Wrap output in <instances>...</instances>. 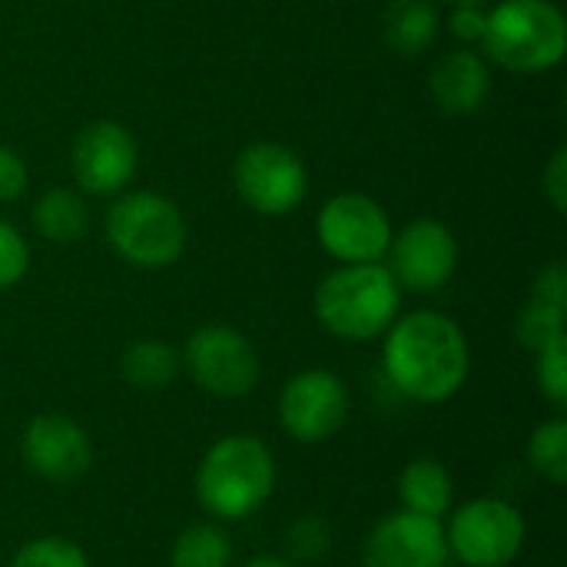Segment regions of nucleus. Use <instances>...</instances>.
<instances>
[{
  "mask_svg": "<svg viewBox=\"0 0 567 567\" xmlns=\"http://www.w3.org/2000/svg\"><path fill=\"white\" fill-rule=\"evenodd\" d=\"M382 372L399 395L419 405H442L468 382V336L452 316L435 309L399 316L382 336Z\"/></svg>",
  "mask_w": 567,
  "mask_h": 567,
  "instance_id": "1",
  "label": "nucleus"
},
{
  "mask_svg": "<svg viewBox=\"0 0 567 567\" xmlns=\"http://www.w3.org/2000/svg\"><path fill=\"white\" fill-rule=\"evenodd\" d=\"M279 468L272 449L246 432L213 442L196 468V498L216 522L252 518L276 492Z\"/></svg>",
  "mask_w": 567,
  "mask_h": 567,
  "instance_id": "2",
  "label": "nucleus"
},
{
  "mask_svg": "<svg viewBox=\"0 0 567 567\" xmlns=\"http://www.w3.org/2000/svg\"><path fill=\"white\" fill-rule=\"evenodd\" d=\"M402 289L385 262L336 266L316 286L319 326L342 342H372L402 316Z\"/></svg>",
  "mask_w": 567,
  "mask_h": 567,
  "instance_id": "3",
  "label": "nucleus"
},
{
  "mask_svg": "<svg viewBox=\"0 0 567 567\" xmlns=\"http://www.w3.org/2000/svg\"><path fill=\"white\" fill-rule=\"evenodd\" d=\"M485 60L512 73L555 70L567 53V20L555 0H495L482 40Z\"/></svg>",
  "mask_w": 567,
  "mask_h": 567,
  "instance_id": "4",
  "label": "nucleus"
},
{
  "mask_svg": "<svg viewBox=\"0 0 567 567\" xmlns=\"http://www.w3.org/2000/svg\"><path fill=\"white\" fill-rule=\"evenodd\" d=\"M103 233L110 249L133 269H169L179 262L186 252V219L179 206L159 193L150 189H133L113 196L106 216H103Z\"/></svg>",
  "mask_w": 567,
  "mask_h": 567,
  "instance_id": "5",
  "label": "nucleus"
},
{
  "mask_svg": "<svg viewBox=\"0 0 567 567\" xmlns=\"http://www.w3.org/2000/svg\"><path fill=\"white\" fill-rule=\"evenodd\" d=\"M445 542L458 567H508L525 551L528 522L505 498H472L449 512Z\"/></svg>",
  "mask_w": 567,
  "mask_h": 567,
  "instance_id": "6",
  "label": "nucleus"
},
{
  "mask_svg": "<svg viewBox=\"0 0 567 567\" xmlns=\"http://www.w3.org/2000/svg\"><path fill=\"white\" fill-rule=\"evenodd\" d=\"M183 372L213 399H243L259 385L262 362L249 336L233 326L209 322L189 332L179 349Z\"/></svg>",
  "mask_w": 567,
  "mask_h": 567,
  "instance_id": "7",
  "label": "nucleus"
},
{
  "mask_svg": "<svg viewBox=\"0 0 567 567\" xmlns=\"http://www.w3.org/2000/svg\"><path fill=\"white\" fill-rule=\"evenodd\" d=\"M233 186L243 206L259 216H289L309 193V169L302 156L282 143L262 140L246 146L233 166Z\"/></svg>",
  "mask_w": 567,
  "mask_h": 567,
  "instance_id": "8",
  "label": "nucleus"
},
{
  "mask_svg": "<svg viewBox=\"0 0 567 567\" xmlns=\"http://www.w3.org/2000/svg\"><path fill=\"white\" fill-rule=\"evenodd\" d=\"M392 219L365 193H339L316 216V239L339 266L382 262L392 243Z\"/></svg>",
  "mask_w": 567,
  "mask_h": 567,
  "instance_id": "9",
  "label": "nucleus"
},
{
  "mask_svg": "<svg viewBox=\"0 0 567 567\" xmlns=\"http://www.w3.org/2000/svg\"><path fill=\"white\" fill-rule=\"evenodd\" d=\"M382 262L389 266L402 292L429 296L452 282L458 269V239L442 219L419 216L399 233H392Z\"/></svg>",
  "mask_w": 567,
  "mask_h": 567,
  "instance_id": "10",
  "label": "nucleus"
},
{
  "mask_svg": "<svg viewBox=\"0 0 567 567\" xmlns=\"http://www.w3.org/2000/svg\"><path fill=\"white\" fill-rule=\"evenodd\" d=\"M349 389L329 369H302L279 392V422L299 445H322L349 422Z\"/></svg>",
  "mask_w": 567,
  "mask_h": 567,
  "instance_id": "11",
  "label": "nucleus"
},
{
  "mask_svg": "<svg viewBox=\"0 0 567 567\" xmlns=\"http://www.w3.org/2000/svg\"><path fill=\"white\" fill-rule=\"evenodd\" d=\"M70 166L83 196H120L140 169L136 136L116 120H96L76 133Z\"/></svg>",
  "mask_w": 567,
  "mask_h": 567,
  "instance_id": "12",
  "label": "nucleus"
},
{
  "mask_svg": "<svg viewBox=\"0 0 567 567\" xmlns=\"http://www.w3.org/2000/svg\"><path fill=\"white\" fill-rule=\"evenodd\" d=\"M20 458L37 478L53 485H73L93 468L96 452L90 432L76 419L63 412H40L23 425Z\"/></svg>",
  "mask_w": 567,
  "mask_h": 567,
  "instance_id": "13",
  "label": "nucleus"
},
{
  "mask_svg": "<svg viewBox=\"0 0 567 567\" xmlns=\"http://www.w3.org/2000/svg\"><path fill=\"white\" fill-rule=\"evenodd\" d=\"M445 525L415 512H392L372 525L362 545V567H449Z\"/></svg>",
  "mask_w": 567,
  "mask_h": 567,
  "instance_id": "14",
  "label": "nucleus"
},
{
  "mask_svg": "<svg viewBox=\"0 0 567 567\" xmlns=\"http://www.w3.org/2000/svg\"><path fill=\"white\" fill-rule=\"evenodd\" d=\"M429 90L435 103L452 116H472L485 106L492 93V66L482 50L458 47L435 60L429 73Z\"/></svg>",
  "mask_w": 567,
  "mask_h": 567,
  "instance_id": "15",
  "label": "nucleus"
},
{
  "mask_svg": "<svg viewBox=\"0 0 567 567\" xmlns=\"http://www.w3.org/2000/svg\"><path fill=\"white\" fill-rule=\"evenodd\" d=\"M399 508L425 515V518H449L455 508V482L452 472L439 458H415L399 472Z\"/></svg>",
  "mask_w": 567,
  "mask_h": 567,
  "instance_id": "16",
  "label": "nucleus"
},
{
  "mask_svg": "<svg viewBox=\"0 0 567 567\" xmlns=\"http://www.w3.org/2000/svg\"><path fill=\"white\" fill-rule=\"evenodd\" d=\"M30 223L40 239L70 246L80 243L90 229V206L86 196L73 186H50L47 193L37 196L30 209Z\"/></svg>",
  "mask_w": 567,
  "mask_h": 567,
  "instance_id": "17",
  "label": "nucleus"
},
{
  "mask_svg": "<svg viewBox=\"0 0 567 567\" xmlns=\"http://www.w3.org/2000/svg\"><path fill=\"white\" fill-rule=\"evenodd\" d=\"M442 30L435 0H392L385 10V43L399 56H422Z\"/></svg>",
  "mask_w": 567,
  "mask_h": 567,
  "instance_id": "18",
  "label": "nucleus"
},
{
  "mask_svg": "<svg viewBox=\"0 0 567 567\" xmlns=\"http://www.w3.org/2000/svg\"><path fill=\"white\" fill-rule=\"evenodd\" d=\"M183 372L179 349L163 339H133L120 355V375L140 392H159Z\"/></svg>",
  "mask_w": 567,
  "mask_h": 567,
  "instance_id": "19",
  "label": "nucleus"
},
{
  "mask_svg": "<svg viewBox=\"0 0 567 567\" xmlns=\"http://www.w3.org/2000/svg\"><path fill=\"white\" fill-rule=\"evenodd\" d=\"M169 567H233V538L223 522L186 525L169 548Z\"/></svg>",
  "mask_w": 567,
  "mask_h": 567,
  "instance_id": "20",
  "label": "nucleus"
},
{
  "mask_svg": "<svg viewBox=\"0 0 567 567\" xmlns=\"http://www.w3.org/2000/svg\"><path fill=\"white\" fill-rule=\"evenodd\" d=\"M528 465L535 475H542L545 482H551L555 488H561L567 482V422L561 415L542 422L532 429L528 435Z\"/></svg>",
  "mask_w": 567,
  "mask_h": 567,
  "instance_id": "21",
  "label": "nucleus"
},
{
  "mask_svg": "<svg viewBox=\"0 0 567 567\" xmlns=\"http://www.w3.org/2000/svg\"><path fill=\"white\" fill-rule=\"evenodd\" d=\"M567 336V309L558 306H548V302H538V299H528L525 309L518 312L515 319V339L535 355L542 352L545 346L558 342Z\"/></svg>",
  "mask_w": 567,
  "mask_h": 567,
  "instance_id": "22",
  "label": "nucleus"
},
{
  "mask_svg": "<svg viewBox=\"0 0 567 567\" xmlns=\"http://www.w3.org/2000/svg\"><path fill=\"white\" fill-rule=\"evenodd\" d=\"M7 567H93L86 551L63 535H40L23 542Z\"/></svg>",
  "mask_w": 567,
  "mask_h": 567,
  "instance_id": "23",
  "label": "nucleus"
},
{
  "mask_svg": "<svg viewBox=\"0 0 567 567\" xmlns=\"http://www.w3.org/2000/svg\"><path fill=\"white\" fill-rule=\"evenodd\" d=\"M332 548V528L322 515H299L286 532V551L292 565H312Z\"/></svg>",
  "mask_w": 567,
  "mask_h": 567,
  "instance_id": "24",
  "label": "nucleus"
},
{
  "mask_svg": "<svg viewBox=\"0 0 567 567\" xmlns=\"http://www.w3.org/2000/svg\"><path fill=\"white\" fill-rule=\"evenodd\" d=\"M535 382L538 392L555 405L565 409L567 405V336L545 346L542 352H535Z\"/></svg>",
  "mask_w": 567,
  "mask_h": 567,
  "instance_id": "25",
  "label": "nucleus"
},
{
  "mask_svg": "<svg viewBox=\"0 0 567 567\" xmlns=\"http://www.w3.org/2000/svg\"><path fill=\"white\" fill-rule=\"evenodd\" d=\"M30 269V246L23 239V233L0 219V292L3 289H13Z\"/></svg>",
  "mask_w": 567,
  "mask_h": 567,
  "instance_id": "26",
  "label": "nucleus"
},
{
  "mask_svg": "<svg viewBox=\"0 0 567 567\" xmlns=\"http://www.w3.org/2000/svg\"><path fill=\"white\" fill-rule=\"evenodd\" d=\"M488 27V7H452L449 33L462 40V47H482Z\"/></svg>",
  "mask_w": 567,
  "mask_h": 567,
  "instance_id": "27",
  "label": "nucleus"
},
{
  "mask_svg": "<svg viewBox=\"0 0 567 567\" xmlns=\"http://www.w3.org/2000/svg\"><path fill=\"white\" fill-rule=\"evenodd\" d=\"M528 299H538V302H548V306H558L567 309V272L565 262H545L538 272H535V282H532V296Z\"/></svg>",
  "mask_w": 567,
  "mask_h": 567,
  "instance_id": "28",
  "label": "nucleus"
},
{
  "mask_svg": "<svg viewBox=\"0 0 567 567\" xmlns=\"http://www.w3.org/2000/svg\"><path fill=\"white\" fill-rule=\"evenodd\" d=\"M542 193L551 203L555 213H567V146H558L548 159V166L542 169Z\"/></svg>",
  "mask_w": 567,
  "mask_h": 567,
  "instance_id": "29",
  "label": "nucleus"
},
{
  "mask_svg": "<svg viewBox=\"0 0 567 567\" xmlns=\"http://www.w3.org/2000/svg\"><path fill=\"white\" fill-rule=\"evenodd\" d=\"M27 189V163L17 150L0 143V203L20 199Z\"/></svg>",
  "mask_w": 567,
  "mask_h": 567,
  "instance_id": "30",
  "label": "nucleus"
},
{
  "mask_svg": "<svg viewBox=\"0 0 567 567\" xmlns=\"http://www.w3.org/2000/svg\"><path fill=\"white\" fill-rule=\"evenodd\" d=\"M239 567H299L292 565L289 558H282V555H256V558H249L246 565Z\"/></svg>",
  "mask_w": 567,
  "mask_h": 567,
  "instance_id": "31",
  "label": "nucleus"
},
{
  "mask_svg": "<svg viewBox=\"0 0 567 567\" xmlns=\"http://www.w3.org/2000/svg\"><path fill=\"white\" fill-rule=\"evenodd\" d=\"M445 3H452V7H492L495 0H445Z\"/></svg>",
  "mask_w": 567,
  "mask_h": 567,
  "instance_id": "32",
  "label": "nucleus"
}]
</instances>
